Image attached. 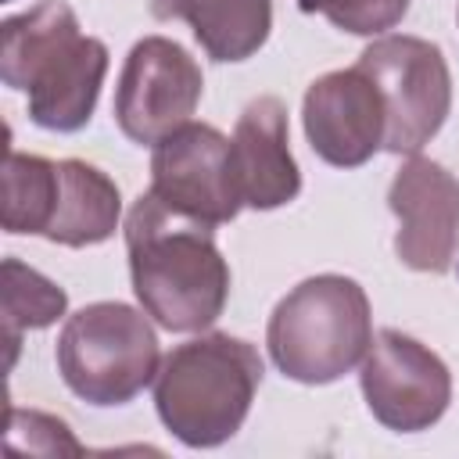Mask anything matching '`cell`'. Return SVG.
<instances>
[{"label": "cell", "mask_w": 459, "mask_h": 459, "mask_svg": "<svg viewBox=\"0 0 459 459\" xmlns=\"http://www.w3.org/2000/svg\"><path fill=\"white\" fill-rule=\"evenodd\" d=\"M359 68L377 82L387 108L384 151L416 154L437 136L452 108V75L437 43L420 36H384L359 54Z\"/></svg>", "instance_id": "obj_6"}, {"label": "cell", "mask_w": 459, "mask_h": 459, "mask_svg": "<svg viewBox=\"0 0 459 459\" xmlns=\"http://www.w3.org/2000/svg\"><path fill=\"white\" fill-rule=\"evenodd\" d=\"M233 179L244 208H280L301 194V172L287 140V108L280 97L251 100L230 140Z\"/></svg>", "instance_id": "obj_12"}, {"label": "cell", "mask_w": 459, "mask_h": 459, "mask_svg": "<svg viewBox=\"0 0 459 459\" xmlns=\"http://www.w3.org/2000/svg\"><path fill=\"white\" fill-rule=\"evenodd\" d=\"M204 75L197 61L169 36H143L133 43L118 90H115V122L118 129L143 147H154L161 136L190 122L201 104Z\"/></svg>", "instance_id": "obj_7"}, {"label": "cell", "mask_w": 459, "mask_h": 459, "mask_svg": "<svg viewBox=\"0 0 459 459\" xmlns=\"http://www.w3.org/2000/svg\"><path fill=\"white\" fill-rule=\"evenodd\" d=\"M161 366L158 333L143 308L93 301L72 312L57 337V369L68 391L90 405L133 402Z\"/></svg>", "instance_id": "obj_5"}, {"label": "cell", "mask_w": 459, "mask_h": 459, "mask_svg": "<svg viewBox=\"0 0 459 459\" xmlns=\"http://www.w3.org/2000/svg\"><path fill=\"white\" fill-rule=\"evenodd\" d=\"M129 276L140 308L172 333L212 326L230 298V265L208 222L186 219L151 190L126 215Z\"/></svg>", "instance_id": "obj_1"}, {"label": "cell", "mask_w": 459, "mask_h": 459, "mask_svg": "<svg viewBox=\"0 0 459 459\" xmlns=\"http://www.w3.org/2000/svg\"><path fill=\"white\" fill-rule=\"evenodd\" d=\"M387 204L398 219L394 255L416 273H448L459 247V179L412 154L391 179Z\"/></svg>", "instance_id": "obj_10"}, {"label": "cell", "mask_w": 459, "mask_h": 459, "mask_svg": "<svg viewBox=\"0 0 459 459\" xmlns=\"http://www.w3.org/2000/svg\"><path fill=\"white\" fill-rule=\"evenodd\" d=\"M359 384L373 420L398 434L430 430L452 402V373L441 355L402 330L373 337Z\"/></svg>", "instance_id": "obj_8"}, {"label": "cell", "mask_w": 459, "mask_h": 459, "mask_svg": "<svg viewBox=\"0 0 459 459\" xmlns=\"http://www.w3.org/2000/svg\"><path fill=\"white\" fill-rule=\"evenodd\" d=\"M262 373L255 344L230 333H201L161 359L154 409L186 448H215L244 427Z\"/></svg>", "instance_id": "obj_3"}, {"label": "cell", "mask_w": 459, "mask_h": 459, "mask_svg": "<svg viewBox=\"0 0 459 459\" xmlns=\"http://www.w3.org/2000/svg\"><path fill=\"white\" fill-rule=\"evenodd\" d=\"M154 18H179L212 61H247L273 29V0H154Z\"/></svg>", "instance_id": "obj_13"}, {"label": "cell", "mask_w": 459, "mask_h": 459, "mask_svg": "<svg viewBox=\"0 0 459 459\" xmlns=\"http://www.w3.org/2000/svg\"><path fill=\"white\" fill-rule=\"evenodd\" d=\"M265 344L283 377L333 384L362 366L373 344L369 298L351 276H308L273 308Z\"/></svg>", "instance_id": "obj_4"}, {"label": "cell", "mask_w": 459, "mask_h": 459, "mask_svg": "<svg viewBox=\"0 0 459 459\" xmlns=\"http://www.w3.org/2000/svg\"><path fill=\"white\" fill-rule=\"evenodd\" d=\"M298 7L305 14H323L341 32L380 36L405 18L409 0H298Z\"/></svg>", "instance_id": "obj_17"}, {"label": "cell", "mask_w": 459, "mask_h": 459, "mask_svg": "<svg viewBox=\"0 0 459 459\" xmlns=\"http://www.w3.org/2000/svg\"><path fill=\"white\" fill-rule=\"evenodd\" d=\"M301 122L308 147L337 169L366 165L387 136L384 97L359 65L319 75L305 90Z\"/></svg>", "instance_id": "obj_11"}, {"label": "cell", "mask_w": 459, "mask_h": 459, "mask_svg": "<svg viewBox=\"0 0 459 459\" xmlns=\"http://www.w3.org/2000/svg\"><path fill=\"white\" fill-rule=\"evenodd\" d=\"M151 194L186 219L233 222L244 201L233 179L230 136L204 122H186L161 136L151 154Z\"/></svg>", "instance_id": "obj_9"}, {"label": "cell", "mask_w": 459, "mask_h": 459, "mask_svg": "<svg viewBox=\"0 0 459 459\" xmlns=\"http://www.w3.org/2000/svg\"><path fill=\"white\" fill-rule=\"evenodd\" d=\"M65 308H68V294L54 280L39 276L18 258L4 262V330H7L11 355L22 330H43L57 323Z\"/></svg>", "instance_id": "obj_16"}, {"label": "cell", "mask_w": 459, "mask_h": 459, "mask_svg": "<svg viewBox=\"0 0 459 459\" xmlns=\"http://www.w3.org/2000/svg\"><path fill=\"white\" fill-rule=\"evenodd\" d=\"M104 75L108 47L79 32L65 0H39L0 25V79L29 93V118L50 133H75L93 118Z\"/></svg>", "instance_id": "obj_2"}, {"label": "cell", "mask_w": 459, "mask_h": 459, "mask_svg": "<svg viewBox=\"0 0 459 459\" xmlns=\"http://www.w3.org/2000/svg\"><path fill=\"white\" fill-rule=\"evenodd\" d=\"M57 208L47 226V240L65 247H90L108 240L118 230L122 197L115 179H108L97 165H86L79 158L57 161Z\"/></svg>", "instance_id": "obj_14"}, {"label": "cell", "mask_w": 459, "mask_h": 459, "mask_svg": "<svg viewBox=\"0 0 459 459\" xmlns=\"http://www.w3.org/2000/svg\"><path fill=\"white\" fill-rule=\"evenodd\" d=\"M57 161L39 154L7 151L4 161V230L7 233H47L57 208Z\"/></svg>", "instance_id": "obj_15"}]
</instances>
